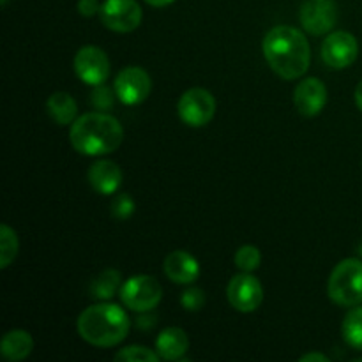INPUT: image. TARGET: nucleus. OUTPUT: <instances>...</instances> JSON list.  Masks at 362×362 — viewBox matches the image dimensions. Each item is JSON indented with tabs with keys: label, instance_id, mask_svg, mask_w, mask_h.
Returning a JSON list of instances; mask_svg holds the SVG:
<instances>
[{
	"label": "nucleus",
	"instance_id": "nucleus-11",
	"mask_svg": "<svg viewBox=\"0 0 362 362\" xmlns=\"http://www.w3.org/2000/svg\"><path fill=\"white\" fill-rule=\"evenodd\" d=\"M299 16L304 30L313 35H324L338 21V6L334 0H304Z\"/></svg>",
	"mask_w": 362,
	"mask_h": 362
},
{
	"label": "nucleus",
	"instance_id": "nucleus-16",
	"mask_svg": "<svg viewBox=\"0 0 362 362\" xmlns=\"http://www.w3.org/2000/svg\"><path fill=\"white\" fill-rule=\"evenodd\" d=\"M189 349L187 334L179 327H168L156 338V352L165 361H180Z\"/></svg>",
	"mask_w": 362,
	"mask_h": 362
},
{
	"label": "nucleus",
	"instance_id": "nucleus-23",
	"mask_svg": "<svg viewBox=\"0 0 362 362\" xmlns=\"http://www.w3.org/2000/svg\"><path fill=\"white\" fill-rule=\"evenodd\" d=\"M159 359L161 357H159L158 352H152L147 346L138 345H131L115 354V361L122 362H158Z\"/></svg>",
	"mask_w": 362,
	"mask_h": 362
},
{
	"label": "nucleus",
	"instance_id": "nucleus-21",
	"mask_svg": "<svg viewBox=\"0 0 362 362\" xmlns=\"http://www.w3.org/2000/svg\"><path fill=\"white\" fill-rule=\"evenodd\" d=\"M18 235L9 225L0 226V269H7L18 255Z\"/></svg>",
	"mask_w": 362,
	"mask_h": 362
},
{
	"label": "nucleus",
	"instance_id": "nucleus-7",
	"mask_svg": "<svg viewBox=\"0 0 362 362\" xmlns=\"http://www.w3.org/2000/svg\"><path fill=\"white\" fill-rule=\"evenodd\" d=\"M99 16L106 28L126 34L140 27L144 13L136 0H105Z\"/></svg>",
	"mask_w": 362,
	"mask_h": 362
},
{
	"label": "nucleus",
	"instance_id": "nucleus-8",
	"mask_svg": "<svg viewBox=\"0 0 362 362\" xmlns=\"http://www.w3.org/2000/svg\"><path fill=\"white\" fill-rule=\"evenodd\" d=\"M226 297L233 310L240 311V313H251L260 308L262 300H264V288L251 272H240L230 279Z\"/></svg>",
	"mask_w": 362,
	"mask_h": 362
},
{
	"label": "nucleus",
	"instance_id": "nucleus-25",
	"mask_svg": "<svg viewBox=\"0 0 362 362\" xmlns=\"http://www.w3.org/2000/svg\"><path fill=\"white\" fill-rule=\"evenodd\" d=\"M113 92L115 88H108L105 87V83L98 85L92 92V105L99 110V112H108L110 108L113 106Z\"/></svg>",
	"mask_w": 362,
	"mask_h": 362
},
{
	"label": "nucleus",
	"instance_id": "nucleus-18",
	"mask_svg": "<svg viewBox=\"0 0 362 362\" xmlns=\"http://www.w3.org/2000/svg\"><path fill=\"white\" fill-rule=\"evenodd\" d=\"M46 110L53 122L59 126H67L76 120L78 105L67 92H53L46 101Z\"/></svg>",
	"mask_w": 362,
	"mask_h": 362
},
{
	"label": "nucleus",
	"instance_id": "nucleus-17",
	"mask_svg": "<svg viewBox=\"0 0 362 362\" xmlns=\"http://www.w3.org/2000/svg\"><path fill=\"white\" fill-rule=\"evenodd\" d=\"M32 349H34V339L23 329H13L6 332L0 341V352L11 362L25 361L32 354Z\"/></svg>",
	"mask_w": 362,
	"mask_h": 362
},
{
	"label": "nucleus",
	"instance_id": "nucleus-12",
	"mask_svg": "<svg viewBox=\"0 0 362 362\" xmlns=\"http://www.w3.org/2000/svg\"><path fill=\"white\" fill-rule=\"evenodd\" d=\"M357 55H359V45L350 32H332L322 42V59L332 69H345L352 66Z\"/></svg>",
	"mask_w": 362,
	"mask_h": 362
},
{
	"label": "nucleus",
	"instance_id": "nucleus-28",
	"mask_svg": "<svg viewBox=\"0 0 362 362\" xmlns=\"http://www.w3.org/2000/svg\"><path fill=\"white\" fill-rule=\"evenodd\" d=\"M148 311H145V313H141V317L138 318L136 320V327L138 329H145V331H147V329H151L152 325H156V317H151V315H147Z\"/></svg>",
	"mask_w": 362,
	"mask_h": 362
},
{
	"label": "nucleus",
	"instance_id": "nucleus-4",
	"mask_svg": "<svg viewBox=\"0 0 362 362\" xmlns=\"http://www.w3.org/2000/svg\"><path fill=\"white\" fill-rule=\"evenodd\" d=\"M327 292L338 306L354 308L362 304V260L346 258L339 262L331 272Z\"/></svg>",
	"mask_w": 362,
	"mask_h": 362
},
{
	"label": "nucleus",
	"instance_id": "nucleus-32",
	"mask_svg": "<svg viewBox=\"0 0 362 362\" xmlns=\"http://www.w3.org/2000/svg\"><path fill=\"white\" fill-rule=\"evenodd\" d=\"M0 2H2V6H4V7H6V6H7V4H9V0H0Z\"/></svg>",
	"mask_w": 362,
	"mask_h": 362
},
{
	"label": "nucleus",
	"instance_id": "nucleus-3",
	"mask_svg": "<svg viewBox=\"0 0 362 362\" xmlns=\"http://www.w3.org/2000/svg\"><path fill=\"white\" fill-rule=\"evenodd\" d=\"M78 334L99 349L115 346L126 339L131 322L126 311L112 303L94 304L81 311L76 322Z\"/></svg>",
	"mask_w": 362,
	"mask_h": 362
},
{
	"label": "nucleus",
	"instance_id": "nucleus-15",
	"mask_svg": "<svg viewBox=\"0 0 362 362\" xmlns=\"http://www.w3.org/2000/svg\"><path fill=\"white\" fill-rule=\"evenodd\" d=\"M88 182L99 194H113L122 186V170L108 159H99L88 168Z\"/></svg>",
	"mask_w": 362,
	"mask_h": 362
},
{
	"label": "nucleus",
	"instance_id": "nucleus-20",
	"mask_svg": "<svg viewBox=\"0 0 362 362\" xmlns=\"http://www.w3.org/2000/svg\"><path fill=\"white\" fill-rule=\"evenodd\" d=\"M343 339L354 350H362V306H354L341 325Z\"/></svg>",
	"mask_w": 362,
	"mask_h": 362
},
{
	"label": "nucleus",
	"instance_id": "nucleus-29",
	"mask_svg": "<svg viewBox=\"0 0 362 362\" xmlns=\"http://www.w3.org/2000/svg\"><path fill=\"white\" fill-rule=\"evenodd\" d=\"M300 362H329V357L324 354H306L300 357Z\"/></svg>",
	"mask_w": 362,
	"mask_h": 362
},
{
	"label": "nucleus",
	"instance_id": "nucleus-30",
	"mask_svg": "<svg viewBox=\"0 0 362 362\" xmlns=\"http://www.w3.org/2000/svg\"><path fill=\"white\" fill-rule=\"evenodd\" d=\"M145 2L152 7H166V6H170L172 2H175V0H145Z\"/></svg>",
	"mask_w": 362,
	"mask_h": 362
},
{
	"label": "nucleus",
	"instance_id": "nucleus-19",
	"mask_svg": "<svg viewBox=\"0 0 362 362\" xmlns=\"http://www.w3.org/2000/svg\"><path fill=\"white\" fill-rule=\"evenodd\" d=\"M122 288V274L117 269H106L90 283V297L98 300H108Z\"/></svg>",
	"mask_w": 362,
	"mask_h": 362
},
{
	"label": "nucleus",
	"instance_id": "nucleus-31",
	"mask_svg": "<svg viewBox=\"0 0 362 362\" xmlns=\"http://www.w3.org/2000/svg\"><path fill=\"white\" fill-rule=\"evenodd\" d=\"M356 103H357V108L362 112V80L359 81V85H357L356 88Z\"/></svg>",
	"mask_w": 362,
	"mask_h": 362
},
{
	"label": "nucleus",
	"instance_id": "nucleus-10",
	"mask_svg": "<svg viewBox=\"0 0 362 362\" xmlns=\"http://www.w3.org/2000/svg\"><path fill=\"white\" fill-rule=\"evenodd\" d=\"M113 88H115V95L119 98L120 103L134 106L140 105V103H144L148 98L152 90V80L145 69L129 66L124 67L117 74Z\"/></svg>",
	"mask_w": 362,
	"mask_h": 362
},
{
	"label": "nucleus",
	"instance_id": "nucleus-6",
	"mask_svg": "<svg viewBox=\"0 0 362 362\" xmlns=\"http://www.w3.org/2000/svg\"><path fill=\"white\" fill-rule=\"evenodd\" d=\"M180 120L191 127H204L214 119L216 99L207 88L193 87L184 92L177 105Z\"/></svg>",
	"mask_w": 362,
	"mask_h": 362
},
{
	"label": "nucleus",
	"instance_id": "nucleus-9",
	"mask_svg": "<svg viewBox=\"0 0 362 362\" xmlns=\"http://www.w3.org/2000/svg\"><path fill=\"white\" fill-rule=\"evenodd\" d=\"M110 59L99 46H81L74 55V71L83 83L98 87L110 76Z\"/></svg>",
	"mask_w": 362,
	"mask_h": 362
},
{
	"label": "nucleus",
	"instance_id": "nucleus-24",
	"mask_svg": "<svg viewBox=\"0 0 362 362\" xmlns=\"http://www.w3.org/2000/svg\"><path fill=\"white\" fill-rule=\"evenodd\" d=\"M133 212H134V202L129 194L120 193L113 198V204H112L113 218L124 221V219L131 218V216H133Z\"/></svg>",
	"mask_w": 362,
	"mask_h": 362
},
{
	"label": "nucleus",
	"instance_id": "nucleus-22",
	"mask_svg": "<svg viewBox=\"0 0 362 362\" xmlns=\"http://www.w3.org/2000/svg\"><path fill=\"white\" fill-rule=\"evenodd\" d=\"M262 264V255L258 251L257 246H240L235 253V265L237 269H240L243 272H253L260 267Z\"/></svg>",
	"mask_w": 362,
	"mask_h": 362
},
{
	"label": "nucleus",
	"instance_id": "nucleus-14",
	"mask_svg": "<svg viewBox=\"0 0 362 362\" xmlns=\"http://www.w3.org/2000/svg\"><path fill=\"white\" fill-rule=\"evenodd\" d=\"M163 269H165L166 278L172 279L177 285H191L197 281L198 274H200V265H198L197 258L182 250L166 255Z\"/></svg>",
	"mask_w": 362,
	"mask_h": 362
},
{
	"label": "nucleus",
	"instance_id": "nucleus-26",
	"mask_svg": "<svg viewBox=\"0 0 362 362\" xmlns=\"http://www.w3.org/2000/svg\"><path fill=\"white\" fill-rule=\"evenodd\" d=\"M180 304L187 311H200L205 306V293L202 288H189L180 296Z\"/></svg>",
	"mask_w": 362,
	"mask_h": 362
},
{
	"label": "nucleus",
	"instance_id": "nucleus-5",
	"mask_svg": "<svg viewBox=\"0 0 362 362\" xmlns=\"http://www.w3.org/2000/svg\"><path fill=\"white\" fill-rule=\"evenodd\" d=\"M120 299L127 310L145 313L152 311L163 299V288L156 278L148 274H136L127 279L120 288Z\"/></svg>",
	"mask_w": 362,
	"mask_h": 362
},
{
	"label": "nucleus",
	"instance_id": "nucleus-13",
	"mask_svg": "<svg viewBox=\"0 0 362 362\" xmlns=\"http://www.w3.org/2000/svg\"><path fill=\"white\" fill-rule=\"evenodd\" d=\"M293 103L300 115H318L327 103V88H325L324 81L313 76L300 80L293 90Z\"/></svg>",
	"mask_w": 362,
	"mask_h": 362
},
{
	"label": "nucleus",
	"instance_id": "nucleus-2",
	"mask_svg": "<svg viewBox=\"0 0 362 362\" xmlns=\"http://www.w3.org/2000/svg\"><path fill=\"white\" fill-rule=\"evenodd\" d=\"M124 140V129L115 117L105 112H92L78 117L71 124L69 141L83 156L112 154Z\"/></svg>",
	"mask_w": 362,
	"mask_h": 362
},
{
	"label": "nucleus",
	"instance_id": "nucleus-1",
	"mask_svg": "<svg viewBox=\"0 0 362 362\" xmlns=\"http://www.w3.org/2000/svg\"><path fill=\"white\" fill-rule=\"evenodd\" d=\"M262 49L271 69L283 80H297L310 67V42L303 32L288 25L271 28L265 34Z\"/></svg>",
	"mask_w": 362,
	"mask_h": 362
},
{
	"label": "nucleus",
	"instance_id": "nucleus-27",
	"mask_svg": "<svg viewBox=\"0 0 362 362\" xmlns=\"http://www.w3.org/2000/svg\"><path fill=\"white\" fill-rule=\"evenodd\" d=\"M101 6L99 0H78V13L85 18H92L101 11Z\"/></svg>",
	"mask_w": 362,
	"mask_h": 362
},
{
	"label": "nucleus",
	"instance_id": "nucleus-33",
	"mask_svg": "<svg viewBox=\"0 0 362 362\" xmlns=\"http://www.w3.org/2000/svg\"><path fill=\"white\" fill-rule=\"evenodd\" d=\"M359 253H361V257H362V243H361V246H359Z\"/></svg>",
	"mask_w": 362,
	"mask_h": 362
}]
</instances>
